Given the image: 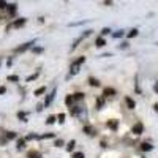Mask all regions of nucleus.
<instances>
[{
	"label": "nucleus",
	"instance_id": "nucleus-12",
	"mask_svg": "<svg viewBox=\"0 0 158 158\" xmlns=\"http://www.w3.org/2000/svg\"><path fill=\"white\" fill-rule=\"evenodd\" d=\"M141 149L144 152H149V150H152V146H150V144H147V142H144V144H141Z\"/></svg>",
	"mask_w": 158,
	"mask_h": 158
},
{
	"label": "nucleus",
	"instance_id": "nucleus-18",
	"mask_svg": "<svg viewBox=\"0 0 158 158\" xmlns=\"http://www.w3.org/2000/svg\"><path fill=\"white\" fill-rule=\"evenodd\" d=\"M48 138H54V133H46L43 136H38V139H48Z\"/></svg>",
	"mask_w": 158,
	"mask_h": 158
},
{
	"label": "nucleus",
	"instance_id": "nucleus-32",
	"mask_svg": "<svg viewBox=\"0 0 158 158\" xmlns=\"http://www.w3.org/2000/svg\"><path fill=\"white\" fill-rule=\"evenodd\" d=\"M38 77V73H35V74H32L30 77H27V81H33V79H36Z\"/></svg>",
	"mask_w": 158,
	"mask_h": 158
},
{
	"label": "nucleus",
	"instance_id": "nucleus-4",
	"mask_svg": "<svg viewBox=\"0 0 158 158\" xmlns=\"http://www.w3.org/2000/svg\"><path fill=\"white\" fill-rule=\"evenodd\" d=\"M131 131H133L135 135H141L142 131H144V125H142V123H136V125L133 127V130H131Z\"/></svg>",
	"mask_w": 158,
	"mask_h": 158
},
{
	"label": "nucleus",
	"instance_id": "nucleus-39",
	"mask_svg": "<svg viewBox=\"0 0 158 158\" xmlns=\"http://www.w3.org/2000/svg\"><path fill=\"white\" fill-rule=\"evenodd\" d=\"M40 158H41V156H40Z\"/></svg>",
	"mask_w": 158,
	"mask_h": 158
},
{
	"label": "nucleus",
	"instance_id": "nucleus-25",
	"mask_svg": "<svg viewBox=\"0 0 158 158\" xmlns=\"http://www.w3.org/2000/svg\"><path fill=\"white\" fill-rule=\"evenodd\" d=\"M57 118H59V122H60V123H63V122H65V114H59Z\"/></svg>",
	"mask_w": 158,
	"mask_h": 158
},
{
	"label": "nucleus",
	"instance_id": "nucleus-7",
	"mask_svg": "<svg viewBox=\"0 0 158 158\" xmlns=\"http://www.w3.org/2000/svg\"><path fill=\"white\" fill-rule=\"evenodd\" d=\"M125 101H127V106H128V109H135V106H136V103L133 101V100H131V98H125Z\"/></svg>",
	"mask_w": 158,
	"mask_h": 158
},
{
	"label": "nucleus",
	"instance_id": "nucleus-26",
	"mask_svg": "<svg viewBox=\"0 0 158 158\" xmlns=\"http://www.w3.org/2000/svg\"><path fill=\"white\" fill-rule=\"evenodd\" d=\"M24 146H25V139H21V141L18 142V147H19V149H22Z\"/></svg>",
	"mask_w": 158,
	"mask_h": 158
},
{
	"label": "nucleus",
	"instance_id": "nucleus-5",
	"mask_svg": "<svg viewBox=\"0 0 158 158\" xmlns=\"http://www.w3.org/2000/svg\"><path fill=\"white\" fill-rule=\"evenodd\" d=\"M54 97H56V90L52 92V94H49V95L46 97V100H44V106H49V104L52 103V100H54Z\"/></svg>",
	"mask_w": 158,
	"mask_h": 158
},
{
	"label": "nucleus",
	"instance_id": "nucleus-2",
	"mask_svg": "<svg viewBox=\"0 0 158 158\" xmlns=\"http://www.w3.org/2000/svg\"><path fill=\"white\" fill-rule=\"evenodd\" d=\"M35 41H29V43H24V44H21L19 48H16L15 49V52H16V54H21V52H25V51H27V49H30L32 48V44H33Z\"/></svg>",
	"mask_w": 158,
	"mask_h": 158
},
{
	"label": "nucleus",
	"instance_id": "nucleus-8",
	"mask_svg": "<svg viewBox=\"0 0 158 158\" xmlns=\"http://www.w3.org/2000/svg\"><path fill=\"white\" fill-rule=\"evenodd\" d=\"M74 101H76V100H74V97H73V95H68V97H67V100H65V103H67L70 108L73 106V103H74Z\"/></svg>",
	"mask_w": 158,
	"mask_h": 158
},
{
	"label": "nucleus",
	"instance_id": "nucleus-35",
	"mask_svg": "<svg viewBox=\"0 0 158 158\" xmlns=\"http://www.w3.org/2000/svg\"><path fill=\"white\" fill-rule=\"evenodd\" d=\"M5 92H6V89H5V87L2 85V87H0V95H3V94H5Z\"/></svg>",
	"mask_w": 158,
	"mask_h": 158
},
{
	"label": "nucleus",
	"instance_id": "nucleus-29",
	"mask_svg": "<svg viewBox=\"0 0 158 158\" xmlns=\"http://www.w3.org/2000/svg\"><path fill=\"white\" fill-rule=\"evenodd\" d=\"M18 79H19V77H18L16 74H15V76H8V81H15V82H16Z\"/></svg>",
	"mask_w": 158,
	"mask_h": 158
},
{
	"label": "nucleus",
	"instance_id": "nucleus-24",
	"mask_svg": "<svg viewBox=\"0 0 158 158\" xmlns=\"http://www.w3.org/2000/svg\"><path fill=\"white\" fill-rule=\"evenodd\" d=\"M18 115H19V118H21L22 122H27V118H25V112H19Z\"/></svg>",
	"mask_w": 158,
	"mask_h": 158
},
{
	"label": "nucleus",
	"instance_id": "nucleus-3",
	"mask_svg": "<svg viewBox=\"0 0 158 158\" xmlns=\"http://www.w3.org/2000/svg\"><path fill=\"white\" fill-rule=\"evenodd\" d=\"M25 21H27V19H24V18H19V19H16L15 22H13V24L10 25V27H15V29H19V27H22V25L25 24Z\"/></svg>",
	"mask_w": 158,
	"mask_h": 158
},
{
	"label": "nucleus",
	"instance_id": "nucleus-21",
	"mask_svg": "<svg viewBox=\"0 0 158 158\" xmlns=\"http://www.w3.org/2000/svg\"><path fill=\"white\" fill-rule=\"evenodd\" d=\"M138 35V30L136 29H133V30H131L130 33H128V38H133V36H136Z\"/></svg>",
	"mask_w": 158,
	"mask_h": 158
},
{
	"label": "nucleus",
	"instance_id": "nucleus-20",
	"mask_svg": "<svg viewBox=\"0 0 158 158\" xmlns=\"http://www.w3.org/2000/svg\"><path fill=\"white\" fill-rule=\"evenodd\" d=\"M29 156H30V158H40L41 155H40L38 152H30V153H29Z\"/></svg>",
	"mask_w": 158,
	"mask_h": 158
},
{
	"label": "nucleus",
	"instance_id": "nucleus-22",
	"mask_svg": "<svg viewBox=\"0 0 158 158\" xmlns=\"http://www.w3.org/2000/svg\"><path fill=\"white\" fill-rule=\"evenodd\" d=\"M71 114H73V115L79 114V108H77V106H71Z\"/></svg>",
	"mask_w": 158,
	"mask_h": 158
},
{
	"label": "nucleus",
	"instance_id": "nucleus-6",
	"mask_svg": "<svg viewBox=\"0 0 158 158\" xmlns=\"http://www.w3.org/2000/svg\"><path fill=\"white\" fill-rule=\"evenodd\" d=\"M103 94L106 95V97H112V95H115V90L111 89V87H108V89H104V90H103Z\"/></svg>",
	"mask_w": 158,
	"mask_h": 158
},
{
	"label": "nucleus",
	"instance_id": "nucleus-34",
	"mask_svg": "<svg viewBox=\"0 0 158 158\" xmlns=\"http://www.w3.org/2000/svg\"><path fill=\"white\" fill-rule=\"evenodd\" d=\"M43 108H44V104H38V106H36V111H38V112H40V111H41V109H43Z\"/></svg>",
	"mask_w": 158,
	"mask_h": 158
},
{
	"label": "nucleus",
	"instance_id": "nucleus-31",
	"mask_svg": "<svg viewBox=\"0 0 158 158\" xmlns=\"http://www.w3.org/2000/svg\"><path fill=\"white\" fill-rule=\"evenodd\" d=\"M122 35H123V32H122V30H120V32H115V33H114V38H120Z\"/></svg>",
	"mask_w": 158,
	"mask_h": 158
},
{
	"label": "nucleus",
	"instance_id": "nucleus-15",
	"mask_svg": "<svg viewBox=\"0 0 158 158\" xmlns=\"http://www.w3.org/2000/svg\"><path fill=\"white\" fill-rule=\"evenodd\" d=\"M8 11H10V15H15L16 13V5H6Z\"/></svg>",
	"mask_w": 158,
	"mask_h": 158
},
{
	"label": "nucleus",
	"instance_id": "nucleus-11",
	"mask_svg": "<svg viewBox=\"0 0 158 158\" xmlns=\"http://www.w3.org/2000/svg\"><path fill=\"white\" fill-rule=\"evenodd\" d=\"M84 131L87 135H90V136H95V130L92 128V127H84Z\"/></svg>",
	"mask_w": 158,
	"mask_h": 158
},
{
	"label": "nucleus",
	"instance_id": "nucleus-28",
	"mask_svg": "<svg viewBox=\"0 0 158 158\" xmlns=\"http://www.w3.org/2000/svg\"><path fill=\"white\" fill-rule=\"evenodd\" d=\"M33 52H35V54H41V52H43V48H33Z\"/></svg>",
	"mask_w": 158,
	"mask_h": 158
},
{
	"label": "nucleus",
	"instance_id": "nucleus-1",
	"mask_svg": "<svg viewBox=\"0 0 158 158\" xmlns=\"http://www.w3.org/2000/svg\"><path fill=\"white\" fill-rule=\"evenodd\" d=\"M84 57H79L76 62H73V65H71V68H70V74L73 76V74H76V73H79V67H81V65L84 63Z\"/></svg>",
	"mask_w": 158,
	"mask_h": 158
},
{
	"label": "nucleus",
	"instance_id": "nucleus-9",
	"mask_svg": "<svg viewBox=\"0 0 158 158\" xmlns=\"http://www.w3.org/2000/svg\"><path fill=\"white\" fill-rule=\"evenodd\" d=\"M95 44H97L98 48H101V46H104V44H106V41H104V38H103V36H100V38H97Z\"/></svg>",
	"mask_w": 158,
	"mask_h": 158
},
{
	"label": "nucleus",
	"instance_id": "nucleus-33",
	"mask_svg": "<svg viewBox=\"0 0 158 158\" xmlns=\"http://www.w3.org/2000/svg\"><path fill=\"white\" fill-rule=\"evenodd\" d=\"M56 146H57V147H62V146H63V141L57 139V141H56Z\"/></svg>",
	"mask_w": 158,
	"mask_h": 158
},
{
	"label": "nucleus",
	"instance_id": "nucleus-16",
	"mask_svg": "<svg viewBox=\"0 0 158 158\" xmlns=\"http://www.w3.org/2000/svg\"><path fill=\"white\" fill-rule=\"evenodd\" d=\"M44 92H46V89H44V87H40V89H36V90H35V95H38V97H40L41 94H44Z\"/></svg>",
	"mask_w": 158,
	"mask_h": 158
},
{
	"label": "nucleus",
	"instance_id": "nucleus-30",
	"mask_svg": "<svg viewBox=\"0 0 158 158\" xmlns=\"http://www.w3.org/2000/svg\"><path fill=\"white\" fill-rule=\"evenodd\" d=\"M109 32H111V29H108V27H106V29H103V30H101V35H108Z\"/></svg>",
	"mask_w": 158,
	"mask_h": 158
},
{
	"label": "nucleus",
	"instance_id": "nucleus-38",
	"mask_svg": "<svg viewBox=\"0 0 158 158\" xmlns=\"http://www.w3.org/2000/svg\"><path fill=\"white\" fill-rule=\"evenodd\" d=\"M153 108H155V111L158 112V104H155V106H153Z\"/></svg>",
	"mask_w": 158,
	"mask_h": 158
},
{
	"label": "nucleus",
	"instance_id": "nucleus-23",
	"mask_svg": "<svg viewBox=\"0 0 158 158\" xmlns=\"http://www.w3.org/2000/svg\"><path fill=\"white\" fill-rule=\"evenodd\" d=\"M73 97H74V100L77 101V100H82V98H84V94H74Z\"/></svg>",
	"mask_w": 158,
	"mask_h": 158
},
{
	"label": "nucleus",
	"instance_id": "nucleus-14",
	"mask_svg": "<svg viewBox=\"0 0 158 158\" xmlns=\"http://www.w3.org/2000/svg\"><path fill=\"white\" fill-rule=\"evenodd\" d=\"M108 127H109V128H112V130H115V128L118 127V123H117L115 120H109V122H108Z\"/></svg>",
	"mask_w": 158,
	"mask_h": 158
},
{
	"label": "nucleus",
	"instance_id": "nucleus-27",
	"mask_svg": "<svg viewBox=\"0 0 158 158\" xmlns=\"http://www.w3.org/2000/svg\"><path fill=\"white\" fill-rule=\"evenodd\" d=\"M73 158H84V153L82 152H77V153L73 155Z\"/></svg>",
	"mask_w": 158,
	"mask_h": 158
},
{
	"label": "nucleus",
	"instance_id": "nucleus-19",
	"mask_svg": "<svg viewBox=\"0 0 158 158\" xmlns=\"http://www.w3.org/2000/svg\"><path fill=\"white\" fill-rule=\"evenodd\" d=\"M74 146H76V142H74V141H70V142H68V146H67V150L71 152V150L74 149Z\"/></svg>",
	"mask_w": 158,
	"mask_h": 158
},
{
	"label": "nucleus",
	"instance_id": "nucleus-10",
	"mask_svg": "<svg viewBox=\"0 0 158 158\" xmlns=\"http://www.w3.org/2000/svg\"><path fill=\"white\" fill-rule=\"evenodd\" d=\"M89 84H90V85H94V87H98V85H100L98 79H95V77H89Z\"/></svg>",
	"mask_w": 158,
	"mask_h": 158
},
{
	"label": "nucleus",
	"instance_id": "nucleus-37",
	"mask_svg": "<svg viewBox=\"0 0 158 158\" xmlns=\"http://www.w3.org/2000/svg\"><path fill=\"white\" fill-rule=\"evenodd\" d=\"M101 103H103L101 100H98V101H97V108H98V109H101Z\"/></svg>",
	"mask_w": 158,
	"mask_h": 158
},
{
	"label": "nucleus",
	"instance_id": "nucleus-13",
	"mask_svg": "<svg viewBox=\"0 0 158 158\" xmlns=\"http://www.w3.org/2000/svg\"><path fill=\"white\" fill-rule=\"evenodd\" d=\"M56 118H57L56 115H49V117L46 118V123H48V125H51V123H54V122H56Z\"/></svg>",
	"mask_w": 158,
	"mask_h": 158
},
{
	"label": "nucleus",
	"instance_id": "nucleus-36",
	"mask_svg": "<svg viewBox=\"0 0 158 158\" xmlns=\"http://www.w3.org/2000/svg\"><path fill=\"white\" fill-rule=\"evenodd\" d=\"M3 8H6V3L5 2H0V10H3Z\"/></svg>",
	"mask_w": 158,
	"mask_h": 158
},
{
	"label": "nucleus",
	"instance_id": "nucleus-17",
	"mask_svg": "<svg viewBox=\"0 0 158 158\" xmlns=\"http://www.w3.org/2000/svg\"><path fill=\"white\" fill-rule=\"evenodd\" d=\"M5 138H6V141H10V139H15V138H16V133H11V131H8Z\"/></svg>",
	"mask_w": 158,
	"mask_h": 158
}]
</instances>
